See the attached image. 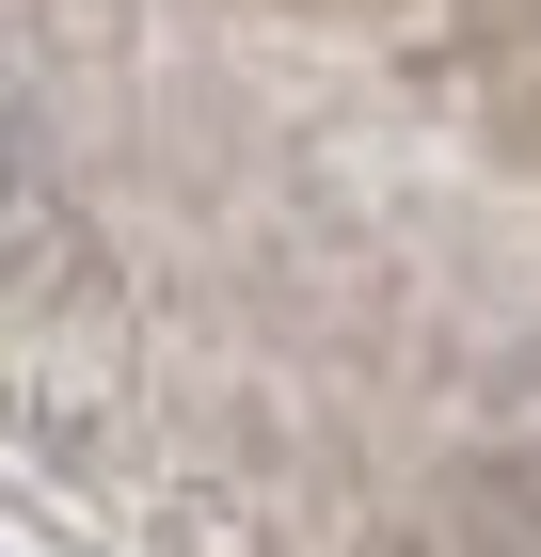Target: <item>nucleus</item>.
Segmentation results:
<instances>
[{"instance_id":"f257e3e1","label":"nucleus","mask_w":541,"mask_h":557,"mask_svg":"<svg viewBox=\"0 0 541 557\" xmlns=\"http://www.w3.org/2000/svg\"><path fill=\"white\" fill-rule=\"evenodd\" d=\"M509 144H526V160H541V81H526V96H509Z\"/></svg>"},{"instance_id":"f03ea898","label":"nucleus","mask_w":541,"mask_h":557,"mask_svg":"<svg viewBox=\"0 0 541 557\" xmlns=\"http://www.w3.org/2000/svg\"><path fill=\"white\" fill-rule=\"evenodd\" d=\"M0 160H16V144H0Z\"/></svg>"}]
</instances>
